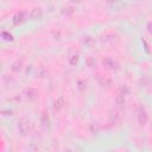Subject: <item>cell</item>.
<instances>
[{"label": "cell", "mask_w": 152, "mask_h": 152, "mask_svg": "<svg viewBox=\"0 0 152 152\" xmlns=\"http://www.w3.org/2000/svg\"><path fill=\"white\" fill-rule=\"evenodd\" d=\"M120 119H121L120 112H118V110H112V112H110V114H109V122H110L112 125L118 124V122L120 121Z\"/></svg>", "instance_id": "obj_11"}, {"label": "cell", "mask_w": 152, "mask_h": 152, "mask_svg": "<svg viewBox=\"0 0 152 152\" xmlns=\"http://www.w3.org/2000/svg\"><path fill=\"white\" fill-rule=\"evenodd\" d=\"M17 129H18V133L23 137L27 135L30 132H31V124H30V120L26 119V118H21L19 119V121L17 122Z\"/></svg>", "instance_id": "obj_1"}, {"label": "cell", "mask_w": 152, "mask_h": 152, "mask_svg": "<svg viewBox=\"0 0 152 152\" xmlns=\"http://www.w3.org/2000/svg\"><path fill=\"white\" fill-rule=\"evenodd\" d=\"M125 102H126V96H124L120 93H116V96H115V104H116V107L125 106Z\"/></svg>", "instance_id": "obj_15"}, {"label": "cell", "mask_w": 152, "mask_h": 152, "mask_svg": "<svg viewBox=\"0 0 152 152\" xmlns=\"http://www.w3.org/2000/svg\"><path fill=\"white\" fill-rule=\"evenodd\" d=\"M118 93H120V94H122L124 96H128L129 95V93H131V90H129V88H128V86H126V84H122V86H120L119 87V89H118Z\"/></svg>", "instance_id": "obj_17"}, {"label": "cell", "mask_w": 152, "mask_h": 152, "mask_svg": "<svg viewBox=\"0 0 152 152\" xmlns=\"http://www.w3.org/2000/svg\"><path fill=\"white\" fill-rule=\"evenodd\" d=\"M99 83H100V86L103 87V88H109V87L112 86V80H110L109 77H107V76H101V77L99 78Z\"/></svg>", "instance_id": "obj_14"}, {"label": "cell", "mask_w": 152, "mask_h": 152, "mask_svg": "<svg viewBox=\"0 0 152 152\" xmlns=\"http://www.w3.org/2000/svg\"><path fill=\"white\" fill-rule=\"evenodd\" d=\"M106 4H107V6L110 8V10H115V11H118V10H120L121 7H122V1L121 0H106Z\"/></svg>", "instance_id": "obj_9"}, {"label": "cell", "mask_w": 152, "mask_h": 152, "mask_svg": "<svg viewBox=\"0 0 152 152\" xmlns=\"http://www.w3.org/2000/svg\"><path fill=\"white\" fill-rule=\"evenodd\" d=\"M102 64H103V66H104L106 69H108V70H115V69L118 68L116 62H115L113 58H110V57H104V58L102 59Z\"/></svg>", "instance_id": "obj_7"}, {"label": "cell", "mask_w": 152, "mask_h": 152, "mask_svg": "<svg viewBox=\"0 0 152 152\" xmlns=\"http://www.w3.org/2000/svg\"><path fill=\"white\" fill-rule=\"evenodd\" d=\"M78 61H80V56H78L77 52H71V53H69V56H68V62H69L70 65H76V64L78 63Z\"/></svg>", "instance_id": "obj_13"}, {"label": "cell", "mask_w": 152, "mask_h": 152, "mask_svg": "<svg viewBox=\"0 0 152 152\" xmlns=\"http://www.w3.org/2000/svg\"><path fill=\"white\" fill-rule=\"evenodd\" d=\"M78 84H80V86H78L80 90H83V89L87 87V82H84V81H81V80L78 81Z\"/></svg>", "instance_id": "obj_20"}, {"label": "cell", "mask_w": 152, "mask_h": 152, "mask_svg": "<svg viewBox=\"0 0 152 152\" xmlns=\"http://www.w3.org/2000/svg\"><path fill=\"white\" fill-rule=\"evenodd\" d=\"M87 61H88V64H89V66L90 68H93L94 66V64H95V62H94V59L90 57V56H88V58H87Z\"/></svg>", "instance_id": "obj_21"}, {"label": "cell", "mask_w": 152, "mask_h": 152, "mask_svg": "<svg viewBox=\"0 0 152 152\" xmlns=\"http://www.w3.org/2000/svg\"><path fill=\"white\" fill-rule=\"evenodd\" d=\"M147 31H148V33L152 34V21H148L147 23Z\"/></svg>", "instance_id": "obj_22"}, {"label": "cell", "mask_w": 152, "mask_h": 152, "mask_svg": "<svg viewBox=\"0 0 152 152\" xmlns=\"http://www.w3.org/2000/svg\"><path fill=\"white\" fill-rule=\"evenodd\" d=\"M24 68V62L23 59H15L12 64H11V70L13 72H20Z\"/></svg>", "instance_id": "obj_10"}, {"label": "cell", "mask_w": 152, "mask_h": 152, "mask_svg": "<svg viewBox=\"0 0 152 152\" xmlns=\"http://www.w3.org/2000/svg\"><path fill=\"white\" fill-rule=\"evenodd\" d=\"M59 12H61V14L63 17H71L74 14V12H75V8L72 6H64V7L61 8Z\"/></svg>", "instance_id": "obj_12"}, {"label": "cell", "mask_w": 152, "mask_h": 152, "mask_svg": "<svg viewBox=\"0 0 152 152\" xmlns=\"http://www.w3.org/2000/svg\"><path fill=\"white\" fill-rule=\"evenodd\" d=\"M28 18H30V13L28 12H26V11H19V12H17L13 15L12 21H13V25L17 26V25H21L25 21H27Z\"/></svg>", "instance_id": "obj_3"}, {"label": "cell", "mask_w": 152, "mask_h": 152, "mask_svg": "<svg viewBox=\"0 0 152 152\" xmlns=\"http://www.w3.org/2000/svg\"><path fill=\"white\" fill-rule=\"evenodd\" d=\"M63 107H64V99L61 96V97H58V99L53 102V109H55L56 112H59Z\"/></svg>", "instance_id": "obj_16"}, {"label": "cell", "mask_w": 152, "mask_h": 152, "mask_svg": "<svg viewBox=\"0 0 152 152\" xmlns=\"http://www.w3.org/2000/svg\"><path fill=\"white\" fill-rule=\"evenodd\" d=\"M94 38L93 37H90V36H84L83 38H82V43L84 44V45H87V46H91L93 44H94Z\"/></svg>", "instance_id": "obj_19"}, {"label": "cell", "mask_w": 152, "mask_h": 152, "mask_svg": "<svg viewBox=\"0 0 152 152\" xmlns=\"http://www.w3.org/2000/svg\"><path fill=\"white\" fill-rule=\"evenodd\" d=\"M44 17V13H43V10L39 8V7H34L31 12H30V19L33 20V21H40Z\"/></svg>", "instance_id": "obj_6"}, {"label": "cell", "mask_w": 152, "mask_h": 152, "mask_svg": "<svg viewBox=\"0 0 152 152\" xmlns=\"http://www.w3.org/2000/svg\"><path fill=\"white\" fill-rule=\"evenodd\" d=\"M137 118H138V122L141 127L146 126V124L148 122V113L146 110V108L142 106V104H139L138 106V109H137Z\"/></svg>", "instance_id": "obj_2"}, {"label": "cell", "mask_w": 152, "mask_h": 152, "mask_svg": "<svg viewBox=\"0 0 152 152\" xmlns=\"http://www.w3.org/2000/svg\"><path fill=\"white\" fill-rule=\"evenodd\" d=\"M40 124H42L43 128H45L46 131L51 129V119H50V115H49V113L46 110H44L40 114Z\"/></svg>", "instance_id": "obj_5"}, {"label": "cell", "mask_w": 152, "mask_h": 152, "mask_svg": "<svg viewBox=\"0 0 152 152\" xmlns=\"http://www.w3.org/2000/svg\"><path fill=\"white\" fill-rule=\"evenodd\" d=\"M24 94H25V96H26L28 100H31V101H34V100L38 97V90H37L36 88H32V87L26 88L25 91H24Z\"/></svg>", "instance_id": "obj_8"}, {"label": "cell", "mask_w": 152, "mask_h": 152, "mask_svg": "<svg viewBox=\"0 0 152 152\" xmlns=\"http://www.w3.org/2000/svg\"><path fill=\"white\" fill-rule=\"evenodd\" d=\"M1 38H2L4 40H6V42H12V40L14 39L13 34L10 33L8 31H2V32H1Z\"/></svg>", "instance_id": "obj_18"}, {"label": "cell", "mask_w": 152, "mask_h": 152, "mask_svg": "<svg viewBox=\"0 0 152 152\" xmlns=\"http://www.w3.org/2000/svg\"><path fill=\"white\" fill-rule=\"evenodd\" d=\"M101 40H102V43H106V44H114L119 40V37L113 31H106L104 33H102Z\"/></svg>", "instance_id": "obj_4"}]
</instances>
